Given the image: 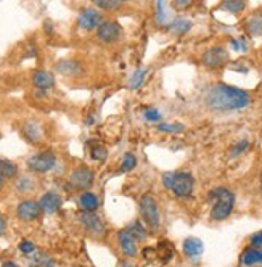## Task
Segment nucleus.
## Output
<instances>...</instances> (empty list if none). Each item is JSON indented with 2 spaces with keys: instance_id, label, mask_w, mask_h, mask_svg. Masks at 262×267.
Returning a JSON list of instances; mask_svg holds the SVG:
<instances>
[{
  "instance_id": "nucleus-39",
  "label": "nucleus",
  "mask_w": 262,
  "mask_h": 267,
  "mask_svg": "<svg viewBox=\"0 0 262 267\" xmlns=\"http://www.w3.org/2000/svg\"><path fill=\"white\" fill-rule=\"evenodd\" d=\"M5 229H7V222H5L2 213H0V237H2V235L5 233Z\"/></svg>"
},
{
  "instance_id": "nucleus-3",
  "label": "nucleus",
  "mask_w": 262,
  "mask_h": 267,
  "mask_svg": "<svg viewBox=\"0 0 262 267\" xmlns=\"http://www.w3.org/2000/svg\"><path fill=\"white\" fill-rule=\"evenodd\" d=\"M209 198L216 200V205L212 206L211 211V217L214 221H224L232 214L235 206V195L228 188H216L209 193Z\"/></svg>"
},
{
  "instance_id": "nucleus-41",
  "label": "nucleus",
  "mask_w": 262,
  "mask_h": 267,
  "mask_svg": "<svg viewBox=\"0 0 262 267\" xmlns=\"http://www.w3.org/2000/svg\"><path fill=\"white\" fill-rule=\"evenodd\" d=\"M3 182H5V177H3L2 174H0V188L3 187Z\"/></svg>"
},
{
  "instance_id": "nucleus-37",
  "label": "nucleus",
  "mask_w": 262,
  "mask_h": 267,
  "mask_svg": "<svg viewBox=\"0 0 262 267\" xmlns=\"http://www.w3.org/2000/svg\"><path fill=\"white\" fill-rule=\"evenodd\" d=\"M232 47L237 52H246V50H248V47H246V42H245L243 37L242 39H237V40H232Z\"/></svg>"
},
{
  "instance_id": "nucleus-33",
  "label": "nucleus",
  "mask_w": 262,
  "mask_h": 267,
  "mask_svg": "<svg viewBox=\"0 0 262 267\" xmlns=\"http://www.w3.org/2000/svg\"><path fill=\"white\" fill-rule=\"evenodd\" d=\"M145 119L151 123H158L161 121V113L156 108H146L145 109Z\"/></svg>"
},
{
  "instance_id": "nucleus-14",
  "label": "nucleus",
  "mask_w": 262,
  "mask_h": 267,
  "mask_svg": "<svg viewBox=\"0 0 262 267\" xmlns=\"http://www.w3.org/2000/svg\"><path fill=\"white\" fill-rule=\"evenodd\" d=\"M118 240H119V247H121L122 253L129 258H135L137 256V245H135V240L130 237V233L127 230H121L118 233Z\"/></svg>"
},
{
  "instance_id": "nucleus-17",
  "label": "nucleus",
  "mask_w": 262,
  "mask_h": 267,
  "mask_svg": "<svg viewBox=\"0 0 262 267\" xmlns=\"http://www.w3.org/2000/svg\"><path fill=\"white\" fill-rule=\"evenodd\" d=\"M240 263L243 266H256V264H262V251L254 249V248H248L242 254L240 258Z\"/></svg>"
},
{
  "instance_id": "nucleus-23",
  "label": "nucleus",
  "mask_w": 262,
  "mask_h": 267,
  "mask_svg": "<svg viewBox=\"0 0 262 267\" xmlns=\"http://www.w3.org/2000/svg\"><path fill=\"white\" fill-rule=\"evenodd\" d=\"M221 7L230 13H242L246 7V0H222Z\"/></svg>"
},
{
  "instance_id": "nucleus-20",
  "label": "nucleus",
  "mask_w": 262,
  "mask_h": 267,
  "mask_svg": "<svg viewBox=\"0 0 262 267\" xmlns=\"http://www.w3.org/2000/svg\"><path fill=\"white\" fill-rule=\"evenodd\" d=\"M23 132H24V137L29 140V142H37L40 139V129L35 121H29L24 124L23 127Z\"/></svg>"
},
{
  "instance_id": "nucleus-36",
  "label": "nucleus",
  "mask_w": 262,
  "mask_h": 267,
  "mask_svg": "<svg viewBox=\"0 0 262 267\" xmlns=\"http://www.w3.org/2000/svg\"><path fill=\"white\" fill-rule=\"evenodd\" d=\"M192 0H172V7L175 10H185L190 7Z\"/></svg>"
},
{
  "instance_id": "nucleus-40",
  "label": "nucleus",
  "mask_w": 262,
  "mask_h": 267,
  "mask_svg": "<svg viewBox=\"0 0 262 267\" xmlns=\"http://www.w3.org/2000/svg\"><path fill=\"white\" fill-rule=\"evenodd\" d=\"M2 267H18L15 263H12V261H7V263H3V266Z\"/></svg>"
},
{
  "instance_id": "nucleus-16",
  "label": "nucleus",
  "mask_w": 262,
  "mask_h": 267,
  "mask_svg": "<svg viewBox=\"0 0 262 267\" xmlns=\"http://www.w3.org/2000/svg\"><path fill=\"white\" fill-rule=\"evenodd\" d=\"M33 84L40 90H47V89L55 86V77L49 71H35L33 76Z\"/></svg>"
},
{
  "instance_id": "nucleus-43",
  "label": "nucleus",
  "mask_w": 262,
  "mask_h": 267,
  "mask_svg": "<svg viewBox=\"0 0 262 267\" xmlns=\"http://www.w3.org/2000/svg\"><path fill=\"white\" fill-rule=\"evenodd\" d=\"M261 192H262V172H261Z\"/></svg>"
},
{
  "instance_id": "nucleus-27",
  "label": "nucleus",
  "mask_w": 262,
  "mask_h": 267,
  "mask_svg": "<svg viewBox=\"0 0 262 267\" xmlns=\"http://www.w3.org/2000/svg\"><path fill=\"white\" fill-rule=\"evenodd\" d=\"M137 166V156L134 153H125L122 158V164H121V172H129L132 171L134 167Z\"/></svg>"
},
{
  "instance_id": "nucleus-4",
  "label": "nucleus",
  "mask_w": 262,
  "mask_h": 267,
  "mask_svg": "<svg viewBox=\"0 0 262 267\" xmlns=\"http://www.w3.org/2000/svg\"><path fill=\"white\" fill-rule=\"evenodd\" d=\"M140 214L141 217H143L145 224L148 226L150 230H159V226H161V216H159V209H158V205H156L155 198L150 195V193H146V195L141 196L140 200Z\"/></svg>"
},
{
  "instance_id": "nucleus-2",
  "label": "nucleus",
  "mask_w": 262,
  "mask_h": 267,
  "mask_svg": "<svg viewBox=\"0 0 262 267\" xmlns=\"http://www.w3.org/2000/svg\"><path fill=\"white\" fill-rule=\"evenodd\" d=\"M164 185L172 190V193L177 196H190L193 190H195V177L188 171H175V172H167L162 177Z\"/></svg>"
},
{
  "instance_id": "nucleus-18",
  "label": "nucleus",
  "mask_w": 262,
  "mask_h": 267,
  "mask_svg": "<svg viewBox=\"0 0 262 267\" xmlns=\"http://www.w3.org/2000/svg\"><path fill=\"white\" fill-rule=\"evenodd\" d=\"M79 203L86 211H95L98 208V198L95 193H90V192H84L79 196Z\"/></svg>"
},
{
  "instance_id": "nucleus-38",
  "label": "nucleus",
  "mask_w": 262,
  "mask_h": 267,
  "mask_svg": "<svg viewBox=\"0 0 262 267\" xmlns=\"http://www.w3.org/2000/svg\"><path fill=\"white\" fill-rule=\"evenodd\" d=\"M251 243L254 245V247H262V230L258 233H254L253 237H251Z\"/></svg>"
},
{
  "instance_id": "nucleus-15",
  "label": "nucleus",
  "mask_w": 262,
  "mask_h": 267,
  "mask_svg": "<svg viewBox=\"0 0 262 267\" xmlns=\"http://www.w3.org/2000/svg\"><path fill=\"white\" fill-rule=\"evenodd\" d=\"M204 245L200 238L196 237H188L183 242V253H185L188 258H198V256L203 254Z\"/></svg>"
},
{
  "instance_id": "nucleus-42",
  "label": "nucleus",
  "mask_w": 262,
  "mask_h": 267,
  "mask_svg": "<svg viewBox=\"0 0 262 267\" xmlns=\"http://www.w3.org/2000/svg\"><path fill=\"white\" fill-rule=\"evenodd\" d=\"M119 3H124V2H129V0H118Z\"/></svg>"
},
{
  "instance_id": "nucleus-44",
  "label": "nucleus",
  "mask_w": 262,
  "mask_h": 267,
  "mask_svg": "<svg viewBox=\"0 0 262 267\" xmlns=\"http://www.w3.org/2000/svg\"><path fill=\"white\" fill-rule=\"evenodd\" d=\"M261 56H262V50H261Z\"/></svg>"
},
{
  "instance_id": "nucleus-21",
  "label": "nucleus",
  "mask_w": 262,
  "mask_h": 267,
  "mask_svg": "<svg viewBox=\"0 0 262 267\" xmlns=\"http://www.w3.org/2000/svg\"><path fill=\"white\" fill-rule=\"evenodd\" d=\"M0 174H2L5 179H12V177L18 174V167L10 160L0 158Z\"/></svg>"
},
{
  "instance_id": "nucleus-22",
  "label": "nucleus",
  "mask_w": 262,
  "mask_h": 267,
  "mask_svg": "<svg viewBox=\"0 0 262 267\" xmlns=\"http://www.w3.org/2000/svg\"><path fill=\"white\" fill-rule=\"evenodd\" d=\"M125 230H127V232L130 233V237H132L134 240H137V242H143V240L146 238V230L139 221L132 222L129 227H125Z\"/></svg>"
},
{
  "instance_id": "nucleus-19",
  "label": "nucleus",
  "mask_w": 262,
  "mask_h": 267,
  "mask_svg": "<svg viewBox=\"0 0 262 267\" xmlns=\"http://www.w3.org/2000/svg\"><path fill=\"white\" fill-rule=\"evenodd\" d=\"M167 28H169V31L172 34L182 36V34H185V33H188V31L192 29V23H190V21H187V19H183V18H179V19L172 21V23L167 26Z\"/></svg>"
},
{
  "instance_id": "nucleus-11",
  "label": "nucleus",
  "mask_w": 262,
  "mask_h": 267,
  "mask_svg": "<svg viewBox=\"0 0 262 267\" xmlns=\"http://www.w3.org/2000/svg\"><path fill=\"white\" fill-rule=\"evenodd\" d=\"M79 219H81L82 226L86 227L90 233H93V235H103L105 233V226H103L102 219L98 217L93 211H82L79 214Z\"/></svg>"
},
{
  "instance_id": "nucleus-1",
  "label": "nucleus",
  "mask_w": 262,
  "mask_h": 267,
  "mask_svg": "<svg viewBox=\"0 0 262 267\" xmlns=\"http://www.w3.org/2000/svg\"><path fill=\"white\" fill-rule=\"evenodd\" d=\"M249 102L251 97L248 92L227 84H216L209 87L204 95L206 107L214 111H237L248 107Z\"/></svg>"
},
{
  "instance_id": "nucleus-32",
  "label": "nucleus",
  "mask_w": 262,
  "mask_h": 267,
  "mask_svg": "<svg viewBox=\"0 0 262 267\" xmlns=\"http://www.w3.org/2000/svg\"><path fill=\"white\" fill-rule=\"evenodd\" d=\"M90 156H92V160H95V161H103V160H106L108 151H106L105 146L97 145V146H93V148H92Z\"/></svg>"
},
{
  "instance_id": "nucleus-7",
  "label": "nucleus",
  "mask_w": 262,
  "mask_h": 267,
  "mask_svg": "<svg viewBox=\"0 0 262 267\" xmlns=\"http://www.w3.org/2000/svg\"><path fill=\"white\" fill-rule=\"evenodd\" d=\"M70 182L74 188H87V187H90L92 182H93V172H92L90 167L79 166L72 171Z\"/></svg>"
},
{
  "instance_id": "nucleus-6",
  "label": "nucleus",
  "mask_w": 262,
  "mask_h": 267,
  "mask_svg": "<svg viewBox=\"0 0 262 267\" xmlns=\"http://www.w3.org/2000/svg\"><path fill=\"white\" fill-rule=\"evenodd\" d=\"M227 60H228L227 50H225L224 47H221V45L208 49L201 56L203 65L208 66V68H221V66L225 65V63H227Z\"/></svg>"
},
{
  "instance_id": "nucleus-30",
  "label": "nucleus",
  "mask_w": 262,
  "mask_h": 267,
  "mask_svg": "<svg viewBox=\"0 0 262 267\" xmlns=\"http://www.w3.org/2000/svg\"><path fill=\"white\" fill-rule=\"evenodd\" d=\"M185 129L182 124H167V123H159L158 124V130L161 132H167V134H177V132H182Z\"/></svg>"
},
{
  "instance_id": "nucleus-29",
  "label": "nucleus",
  "mask_w": 262,
  "mask_h": 267,
  "mask_svg": "<svg viewBox=\"0 0 262 267\" xmlns=\"http://www.w3.org/2000/svg\"><path fill=\"white\" fill-rule=\"evenodd\" d=\"M34 264L39 267H53L55 261H53V258H50V256H47L44 253H37L34 256Z\"/></svg>"
},
{
  "instance_id": "nucleus-25",
  "label": "nucleus",
  "mask_w": 262,
  "mask_h": 267,
  "mask_svg": "<svg viewBox=\"0 0 262 267\" xmlns=\"http://www.w3.org/2000/svg\"><path fill=\"white\" fill-rule=\"evenodd\" d=\"M93 3L97 5L98 8L106 10V12H116L121 7V3L118 0H93Z\"/></svg>"
},
{
  "instance_id": "nucleus-28",
  "label": "nucleus",
  "mask_w": 262,
  "mask_h": 267,
  "mask_svg": "<svg viewBox=\"0 0 262 267\" xmlns=\"http://www.w3.org/2000/svg\"><path fill=\"white\" fill-rule=\"evenodd\" d=\"M156 23L166 24L167 23V13L164 8V0H156Z\"/></svg>"
},
{
  "instance_id": "nucleus-24",
  "label": "nucleus",
  "mask_w": 262,
  "mask_h": 267,
  "mask_svg": "<svg viewBox=\"0 0 262 267\" xmlns=\"http://www.w3.org/2000/svg\"><path fill=\"white\" fill-rule=\"evenodd\" d=\"M246 31L253 36H258L262 33V17H251L246 23Z\"/></svg>"
},
{
  "instance_id": "nucleus-35",
  "label": "nucleus",
  "mask_w": 262,
  "mask_h": 267,
  "mask_svg": "<svg viewBox=\"0 0 262 267\" xmlns=\"http://www.w3.org/2000/svg\"><path fill=\"white\" fill-rule=\"evenodd\" d=\"M248 145H249L248 140H240V142H238L237 145H235V148L232 150V155H233V156L240 155L242 151H245L246 148H248Z\"/></svg>"
},
{
  "instance_id": "nucleus-12",
  "label": "nucleus",
  "mask_w": 262,
  "mask_h": 267,
  "mask_svg": "<svg viewBox=\"0 0 262 267\" xmlns=\"http://www.w3.org/2000/svg\"><path fill=\"white\" fill-rule=\"evenodd\" d=\"M39 205L42 208V211L47 213V214H53L56 213L60 209L61 206V198L58 193H55V192H47L42 195L40 198V201H39Z\"/></svg>"
},
{
  "instance_id": "nucleus-8",
  "label": "nucleus",
  "mask_w": 262,
  "mask_h": 267,
  "mask_svg": "<svg viewBox=\"0 0 262 267\" xmlns=\"http://www.w3.org/2000/svg\"><path fill=\"white\" fill-rule=\"evenodd\" d=\"M97 36L102 42H106V44H111V42H116L121 36V26L114 21H105L97 29Z\"/></svg>"
},
{
  "instance_id": "nucleus-9",
  "label": "nucleus",
  "mask_w": 262,
  "mask_h": 267,
  "mask_svg": "<svg viewBox=\"0 0 262 267\" xmlns=\"http://www.w3.org/2000/svg\"><path fill=\"white\" fill-rule=\"evenodd\" d=\"M40 213H42V208H40L39 203L31 201V200L19 203L18 208H17V216L24 222L35 221V219L40 216Z\"/></svg>"
},
{
  "instance_id": "nucleus-26",
  "label": "nucleus",
  "mask_w": 262,
  "mask_h": 267,
  "mask_svg": "<svg viewBox=\"0 0 262 267\" xmlns=\"http://www.w3.org/2000/svg\"><path fill=\"white\" fill-rule=\"evenodd\" d=\"M143 79H145V70L134 71V74L130 76V79H129V87L132 89V90H137L141 84H143Z\"/></svg>"
},
{
  "instance_id": "nucleus-34",
  "label": "nucleus",
  "mask_w": 262,
  "mask_h": 267,
  "mask_svg": "<svg viewBox=\"0 0 262 267\" xmlns=\"http://www.w3.org/2000/svg\"><path fill=\"white\" fill-rule=\"evenodd\" d=\"M19 249H21V253H23V254H33L35 251V247H34V243H31V242H28V240H24V242H21Z\"/></svg>"
},
{
  "instance_id": "nucleus-31",
  "label": "nucleus",
  "mask_w": 262,
  "mask_h": 267,
  "mask_svg": "<svg viewBox=\"0 0 262 267\" xmlns=\"http://www.w3.org/2000/svg\"><path fill=\"white\" fill-rule=\"evenodd\" d=\"M17 188L19 192L28 193L31 190H34V180H31L29 177H21V179L17 182Z\"/></svg>"
},
{
  "instance_id": "nucleus-10",
  "label": "nucleus",
  "mask_w": 262,
  "mask_h": 267,
  "mask_svg": "<svg viewBox=\"0 0 262 267\" xmlns=\"http://www.w3.org/2000/svg\"><path fill=\"white\" fill-rule=\"evenodd\" d=\"M102 13L97 12L93 8H87L79 15L77 18V23H79V28L86 29V31H93L98 29V26L102 24Z\"/></svg>"
},
{
  "instance_id": "nucleus-13",
  "label": "nucleus",
  "mask_w": 262,
  "mask_h": 267,
  "mask_svg": "<svg viewBox=\"0 0 262 267\" xmlns=\"http://www.w3.org/2000/svg\"><path fill=\"white\" fill-rule=\"evenodd\" d=\"M55 70L63 76L68 77H76L82 74V66L76 60H61L55 65Z\"/></svg>"
},
{
  "instance_id": "nucleus-5",
  "label": "nucleus",
  "mask_w": 262,
  "mask_h": 267,
  "mask_svg": "<svg viewBox=\"0 0 262 267\" xmlns=\"http://www.w3.org/2000/svg\"><path fill=\"white\" fill-rule=\"evenodd\" d=\"M55 164H56V156L52 151H42V153L31 156L28 160L29 169L33 172H39V174H44V172L53 169Z\"/></svg>"
}]
</instances>
